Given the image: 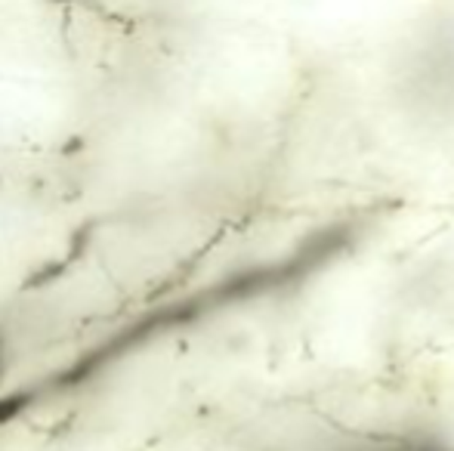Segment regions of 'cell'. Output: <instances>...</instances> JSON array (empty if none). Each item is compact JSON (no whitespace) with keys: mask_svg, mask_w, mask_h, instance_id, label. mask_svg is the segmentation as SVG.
<instances>
[{"mask_svg":"<svg viewBox=\"0 0 454 451\" xmlns=\"http://www.w3.org/2000/svg\"><path fill=\"white\" fill-rule=\"evenodd\" d=\"M395 90L408 112L430 124H454V12L408 41L395 66Z\"/></svg>","mask_w":454,"mask_h":451,"instance_id":"1","label":"cell"},{"mask_svg":"<svg viewBox=\"0 0 454 451\" xmlns=\"http://www.w3.org/2000/svg\"><path fill=\"white\" fill-rule=\"evenodd\" d=\"M285 451H454V439L442 430L430 427L334 430Z\"/></svg>","mask_w":454,"mask_h":451,"instance_id":"2","label":"cell"}]
</instances>
